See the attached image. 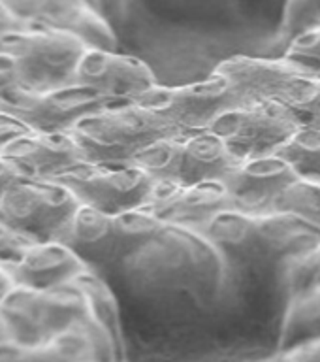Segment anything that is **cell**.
<instances>
[{
  "instance_id": "6da1fadb",
  "label": "cell",
  "mask_w": 320,
  "mask_h": 362,
  "mask_svg": "<svg viewBox=\"0 0 320 362\" xmlns=\"http://www.w3.org/2000/svg\"><path fill=\"white\" fill-rule=\"evenodd\" d=\"M219 257L236 266L287 262L320 242V230L287 211H223L196 228Z\"/></svg>"
},
{
  "instance_id": "7a4b0ae2",
  "label": "cell",
  "mask_w": 320,
  "mask_h": 362,
  "mask_svg": "<svg viewBox=\"0 0 320 362\" xmlns=\"http://www.w3.org/2000/svg\"><path fill=\"white\" fill-rule=\"evenodd\" d=\"M177 132L183 130L136 102L104 107L70 130L90 164L134 163L147 147Z\"/></svg>"
},
{
  "instance_id": "3957f363",
  "label": "cell",
  "mask_w": 320,
  "mask_h": 362,
  "mask_svg": "<svg viewBox=\"0 0 320 362\" xmlns=\"http://www.w3.org/2000/svg\"><path fill=\"white\" fill-rule=\"evenodd\" d=\"M166 225L147 209L104 214L81 206L62 243L90 266L124 264L149 247Z\"/></svg>"
},
{
  "instance_id": "277c9868",
  "label": "cell",
  "mask_w": 320,
  "mask_h": 362,
  "mask_svg": "<svg viewBox=\"0 0 320 362\" xmlns=\"http://www.w3.org/2000/svg\"><path fill=\"white\" fill-rule=\"evenodd\" d=\"M0 317L13 344H45L83 325L87 298L76 285L57 288L13 287L0 304Z\"/></svg>"
},
{
  "instance_id": "5b68a950",
  "label": "cell",
  "mask_w": 320,
  "mask_h": 362,
  "mask_svg": "<svg viewBox=\"0 0 320 362\" xmlns=\"http://www.w3.org/2000/svg\"><path fill=\"white\" fill-rule=\"evenodd\" d=\"M239 160L211 130H183L158 140L136 157L157 183L192 185L206 181H223Z\"/></svg>"
},
{
  "instance_id": "8992f818",
  "label": "cell",
  "mask_w": 320,
  "mask_h": 362,
  "mask_svg": "<svg viewBox=\"0 0 320 362\" xmlns=\"http://www.w3.org/2000/svg\"><path fill=\"white\" fill-rule=\"evenodd\" d=\"M89 45L72 34L25 27L0 42V55L10 57L23 90H51L73 83Z\"/></svg>"
},
{
  "instance_id": "52a82bcc",
  "label": "cell",
  "mask_w": 320,
  "mask_h": 362,
  "mask_svg": "<svg viewBox=\"0 0 320 362\" xmlns=\"http://www.w3.org/2000/svg\"><path fill=\"white\" fill-rule=\"evenodd\" d=\"M81 204L59 181L21 177L0 204V223L32 242H62Z\"/></svg>"
},
{
  "instance_id": "ba28073f",
  "label": "cell",
  "mask_w": 320,
  "mask_h": 362,
  "mask_svg": "<svg viewBox=\"0 0 320 362\" xmlns=\"http://www.w3.org/2000/svg\"><path fill=\"white\" fill-rule=\"evenodd\" d=\"M53 181L68 187L81 206L104 214L143 209L158 187L157 181L134 163H85Z\"/></svg>"
},
{
  "instance_id": "9c48e42d",
  "label": "cell",
  "mask_w": 320,
  "mask_h": 362,
  "mask_svg": "<svg viewBox=\"0 0 320 362\" xmlns=\"http://www.w3.org/2000/svg\"><path fill=\"white\" fill-rule=\"evenodd\" d=\"M302 129L296 115L279 100L249 102L215 119L211 130L236 157H262L277 153Z\"/></svg>"
},
{
  "instance_id": "30bf717a",
  "label": "cell",
  "mask_w": 320,
  "mask_h": 362,
  "mask_svg": "<svg viewBox=\"0 0 320 362\" xmlns=\"http://www.w3.org/2000/svg\"><path fill=\"white\" fill-rule=\"evenodd\" d=\"M134 102L158 113L181 130H208L223 113L245 104L217 74L202 81L174 87L157 83Z\"/></svg>"
},
{
  "instance_id": "8fae6325",
  "label": "cell",
  "mask_w": 320,
  "mask_h": 362,
  "mask_svg": "<svg viewBox=\"0 0 320 362\" xmlns=\"http://www.w3.org/2000/svg\"><path fill=\"white\" fill-rule=\"evenodd\" d=\"M117 102L98 95L96 90L81 85H66L51 90L17 89L2 104L0 112H6L38 132H70V130L104 107Z\"/></svg>"
},
{
  "instance_id": "7c38bea8",
  "label": "cell",
  "mask_w": 320,
  "mask_h": 362,
  "mask_svg": "<svg viewBox=\"0 0 320 362\" xmlns=\"http://www.w3.org/2000/svg\"><path fill=\"white\" fill-rule=\"evenodd\" d=\"M0 4L25 25L72 34L96 49L117 51L115 28L89 0H0Z\"/></svg>"
},
{
  "instance_id": "4fadbf2b",
  "label": "cell",
  "mask_w": 320,
  "mask_h": 362,
  "mask_svg": "<svg viewBox=\"0 0 320 362\" xmlns=\"http://www.w3.org/2000/svg\"><path fill=\"white\" fill-rule=\"evenodd\" d=\"M298 177V172L285 158L271 153L239 158L223 177V185L230 194L234 209L275 211L277 202Z\"/></svg>"
},
{
  "instance_id": "5bb4252c",
  "label": "cell",
  "mask_w": 320,
  "mask_h": 362,
  "mask_svg": "<svg viewBox=\"0 0 320 362\" xmlns=\"http://www.w3.org/2000/svg\"><path fill=\"white\" fill-rule=\"evenodd\" d=\"M73 85L93 89L109 100L123 104L134 102L146 90L155 87L157 78L138 57L89 47L79 62Z\"/></svg>"
},
{
  "instance_id": "9a60e30c",
  "label": "cell",
  "mask_w": 320,
  "mask_h": 362,
  "mask_svg": "<svg viewBox=\"0 0 320 362\" xmlns=\"http://www.w3.org/2000/svg\"><path fill=\"white\" fill-rule=\"evenodd\" d=\"M4 158L25 180L53 181L87 160L81 147L70 132H38L28 130L8 144Z\"/></svg>"
},
{
  "instance_id": "2e32d148",
  "label": "cell",
  "mask_w": 320,
  "mask_h": 362,
  "mask_svg": "<svg viewBox=\"0 0 320 362\" xmlns=\"http://www.w3.org/2000/svg\"><path fill=\"white\" fill-rule=\"evenodd\" d=\"M168 226L196 230L223 211L234 209L232 198L223 181H206L192 185L158 183L146 208Z\"/></svg>"
},
{
  "instance_id": "e0dca14e",
  "label": "cell",
  "mask_w": 320,
  "mask_h": 362,
  "mask_svg": "<svg viewBox=\"0 0 320 362\" xmlns=\"http://www.w3.org/2000/svg\"><path fill=\"white\" fill-rule=\"evenodd\" d=\"M213 74L220 76L245 104L260 100H279L300 78L309 76L285 57L237 55L217 64Z\"/></svg>"
},
{
  "instance_id": "ac0fdd59",
  "label": "cell",
  "mask_w": 320,
  "mask_h": 362,
  "mask_svg": "<svg viewBox=\"0 0 320 362\" xmlns=\"http://www.w3.org/2000/svg\"><path fill=\"white\" fill-rule=\"evenodd\" d=\"M16 287L57 288L72 285L90 270L78 253L62 242H32L17 259L2 262Z\"/></svg>"
},
{
  "instance_id": "d6986e66",
  "label": "cell",
  "mask_w": 320,
  "mask_h": 362,
  "mask_svg": "<svg viewBox=\"0 0 320 362\" xmlns=\"http://www.w3.org/2000/svg\"><path fill=\"white\" fill-rule=\"evenodd\" d=\"M0 362H100L98 345L85 321L59 338L36 345L8 341L0 347Z\"/></svg>"
},
{
  "instance_id": "ffe728a7",
  "label": "cell",
  "mask_w": 320,
  "mask_h": 362,
  "mask_svg": "<svg viewBox=\"0 0 320 362\" xmlns=\"http://www.w3.org/2000/svg\"><path fill=\"white\" fill-rule=\"evenodd\" d=\"M315 338H320V287L287 300L279 336V351L292 349L296 345Z\"/></svg>"
},
{
  "instance_id": "44dd1931",
  "label": "cell",
  "mask_w": 320,
  "mask_h": 362,
  "mask_svg": "<svg viewBox=\"0 0 320 362\" xmlns=\"http://www.w3.org/2000/svg\"><path fill=\"white\" fill-rule=\"evenodd\" d=\"M275 155L285 158L300 177L320 180V127H302Z\"/></svg>"
},
{
  "instance_id": "7402d4cb",
  "label": "cell",
  "mask_w": 320,
  "mask_h": 362,
  "mask_svg": "<svg viewBox=\"0 0 320 362\" xmlns=\"http://www.w3.org/2000/svg\"><path fill=\"white\" fill-rule=\"evenodd\" d=\"M275 211L296 215L320 230V180L298 177L277 202Z\"/></svg>"
},
{
  "instance_id": "603a6c76",
  "label": "cell",
  "mask_w": 320,
  "mask_h": 362,
  "mask_svg": "<svg viewBox=\"0 0 320 362\" xmlns=\"http://www.w3.org/2000/svg\"><path fill=\"white\" fill-rule=\"evenodd\" d=\"M279 102L296 115L302 127H320V78H300Z\"/></svg>"
},
{
  "instance_id": "cb8c5ba5",
  "label": "cell",
  "mask_w": 320,
  "mask_h": 362,
  "mask_svg": "<svg viewBox=\"0 0 320 362\" xmlns=\"http://www.w3.org/2000/svg\"><path fill=\"white\" fill-rule=\"evenodd\" d=\"M285 264H287L285 285H287L288 298L320 287V242L287 260Z\"/></svg>"
},
{
  "instance_id": "d4e9b609",
  "label": "cell",
  "mask_w": 320,
  "mask_h": 362,
  "mask_svg": "<svg viewBox=\"0 0 320 362\" xmlns=\"http://www.w3.org/2000/svg\"><path fill=\"white\" fill-rule=\"evenodd\" d=\"M320 27V0H287L279 25V42L287 47L300 34Z\"/></svg>"
},
{
  "instance_id": "484cf974",
  "label": "cell",
  "mask_w": 320,
  "mask_h": 362,
  "mask_svg": "<svg viewBox=\"0 0 320 362\" xmlns=\"http://www.w3.org/2000/svg\"><path fill=\"white\" fill-rule=\"evenodd\" d=\"M287 61L294 62L305 74L320 78V27L311 28L300 34L285 47L283 55Z\"/></svg>"
},
{
  "instance_id": "4316f807",
  "label": "cell",
  "mask_w": 320,
  "mask_h": 362,
  "mask_svg": "<svg viewBox=\"0 0 320 362\" xmlns=\"http://www.w3.org/2000/svg\"><path fill=\"white\" fill-rule=\"evenodd\" d=\"M30 243L32 240H28L10 226H6L4 223H0V264L17 259Z\"/></svg>"
},
{
  "instance_id": "83f0119b",
  "label": "cell",
  "mask_w": 320,
  "mask_h": 362,
  "mask_svg": "<svg viewBox=\"0 0 320 362\" xmlns=\"http://www.w3.org/2000/svg\"><path fill=\"white\" fill-rule=\"evenodd\" d=\"M17 89H21L13 62L10 57L0 55V107Z\"/></svg>"
},
{
  "instance_id": "f1b7e54d",
  "label": "cell",
  "mask_w": 320,
  "mask_h": 362,
  "mask_svg": "<svg viewBox=\"0 0 320 362\" xmlns=\"http://www.w3.org/2000/svg\"><path fill=\"white\" fill-rule=\"evenodd\" d=\"M27 124H23L19 119H16L13 115L6 112H0V155L4 151L10 141H13L16 138H19L21 134L28 132Z\"/></svg>"
},
{
  "instance_id": "f546056e",
  "label": "cell",
  "mask_w": 320,
  "mask_h": 362,
  "mask_svg": "<svg viewBox=\"0 0 320 362\" xmlns=\"http://www.w3.org/2000/svg\"><path fill=\"white\" fill-rule=\"evenodd\" d=\"M283 353H287L290 362H320V338L300 344Z\"/></svg>"
},
{
  "instance_id": "4dcf8cb0",
  "label": "cell",
  "mask_w": 320,
  "mask_h": 362,
  "mask_svg": "<svg viewBox=\"0 0 320 362\" xmlns=\"http://www.w3.org/2000/svg\"><path fill=\"white\" fill-rule=\"evenodd\" d=\"M19 180H21V174H19L8 160L0 158V204L4 200L8 189Z\"/></svg>"
},
{
  "instance_id": "1f68e13d",
  "label": "cell",
  "mask_w": 320,
  "mask_h": 362,
  "mask_svg": "<svg viewBox=\"0 0 320 362\" xmlns=\"http://www.w3.org/2000/svg\"><path fill=\"white\" fill-rule=\"evenodd\" d=\"M28 27L23 21H19L17 17H13L10 11L6 10L4 6L0 4V42L6 38V36H10L11 33H16V30H21V28Z\"/></svg>"
},
{
  "instance_id": "d6a6232c",
  "label": "cell",
  "mask_w": 320,
  "mask_h": 362,
  "mask_svg": "<svg viewBox=\"0 0 320 362\" xmlns=\"http://www.w3.org/2000/svg\"><path fill=\"white\" fill-rule=\"evenodd\" d=\"M129 0H89V4L102 13H113L126 6Z\"/></svg>"
},
{
  "instance_id": "836d02e7",
  "label": "cell",
  "mask_w": 320,
  "mask_h": 362,
  "mask_svg": "<svg viewBox=\"0 0 320 362\" xmlns=\"http://www.w3.org/2000/svg\"><path fill=\"white\" fill-rule=\"evenodd\" d=\"M13 287H16V285L11 281V277L8 276V272L0 266V304L4 302V298L10 294V291Z\"/></svg>"
},
{
  "instance_id": "e575fe53",
  "label": "cell",
  "mask_w": 320,
  "mask_h": 362,
  "mask_svg": "<svg viewBox=\"0 0 320 362\" xmlns=\"http://www.w3.org/2000/svg\"><path fill=\"white\" fill-rule=\"evenodd\" d=\"M253 362H290V358H288L287 353L279 351L275 356H268V358H260V361H253Z\"/></svg>"
},
{
  "instance_id": "d590c367",
  "label": "cell",
  "mask_w": 320,
  "mask_h": 362,
  "mask_svg": "<svg viewBox=\"0 0 320 362\" xmlns=\"http://www.w3.org/2000/svg\"><path fill=\"white\" fill-rule=\"evenodd\" d=\"M8 341H10V338H8V330H6L2 317H0V347H2L4 344H8Z\"/></svg>"
},
{
  "instance_id": "8d00e7d4",
  "label": "cell",
  "mask_w": 320,
  "mask_h": 362,
  "mask_svg": "<svg viewBox=\"0 0 320 362\" xmlns=\"http://www.w3.org/2000/svg\"><path fill=\"white\" fill-rule=\"evenodd\" d=\"M119 362H121V361H119Z\"/></svg>"
}]
</instances>
